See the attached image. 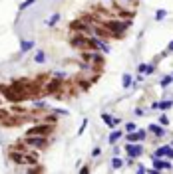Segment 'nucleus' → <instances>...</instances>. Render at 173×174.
<instances>
[{
	"mask_svg": "<svg viewBox=\"0 0 173 174\" xmlns=\"http://www.w3.org/2000/svg\"><path fill=\"white\" fill-rule=\"evenodd\" d=\"M34 48H36V42L34 40H20V53L32 52Z\"/></svg>",
	"mask_w": 173,
	"mask_h": 174,
	"instance_id": "1a4fd4ad",
	"label": "nucleus"
},
{
	"mask_svg": "<svg viewBox=\"0 0 173 174\" xmlns=\"http://www.w3.org/2000/svg\"><path fill=\"white\" fill-rule=\"evenodd\" d=\"M145 137H147V130L145 129H136L131 130V133H126V140L127 143H141V140H145Z\"/></svg>",
	"mask_w": 173,
	"mask_h": 174,
	"instance_id": "39448f33",
	"label": "nucleus"
},
{
	"mask_svg": "<svg viewBox=\"0 0 173 174\" xmlns=\"http://www.w3.org/2000/svg\"><path fill=\"white\" fill-rule=\"evenodd\" d=\"M100 154H101V149H100V146H96V149L91 150V156L96 158V156H100Z\"/></svg>",
	"mask_w": 173,
	"mask_h": 174,
	"instance_id": "5701e85b",
	"label": "nucleus"
},
{
	"mask_svg": "<svg viewBox=\"0 0 173 174\" xmlns=\"http://www.w3.org/2000/svg\"><path fill=\"white\" fill-rule=\"evenodd\" d=\"M167 52H173V40L169 42V46H167Z\"/></svg>",
	"mask_w": 173,
	"mask_h": 174,
	"instance_id": "cd10ccee",
	"label": "nucleus"
},
{
	"mask_svg": "<svg viewBox=\"0 0 173 174\" xmlns=\"http://www.w3.org/2000/svg\"><path fill=\"white\" fill-rule=\"evenodd\" d=\"M121 166H123V160L120 158V156H113V158H111V168L117 170V168H121Z\"/></svg>",
	"mask_w": 173,
	"mask_h": 174,
	"instance_id": "2eb2a0df",
	"label": "nucleus"
},
{
	"mask_svg": "<svg viewBox=\"0 0 173 174\" xmlns=\"http://www.w3.org/2000/svg\"><path fill=\"white\" fill-rule=\"evenodd\" d=\"M147 133H153L155 137H163V135H165V129H163V125H157V123H151L149 127H147Z\"/></svg>",
	"mask_w": 173,
	"mask_h": 174,
	"instance_id": "9d476101",
	"label": "nucleus"
},
{
	"mask_svg": "<svg viewBox=\"0 0 173 174\" xmlns=\"http://www.w3.org/2000/svg\"><path fill=\"white\" fill-rule=\"evenodd\" d=\"M86 127H88V121H84V123H82V127H80V130H78V137H80V135H82L84 130H86Z\"/></svg>",
	"mask_w": 173,
	"mask_h": 174,
	"instance_id": "b1692460",
	"label": "nucleus"
},
{
	"mask_svg": "<svg viewBox=\"0 0 173 174\" xmlns=\"http://www.w3.org/2000/svg\"><path fill=\"white\" fill-rule=\"evenodd\" d=\"M167 16V10H157V12H155V20H163Z\"/></svg>",
	"mask_w": 173,
	"mask_h": 174,
	"instance_id": "aec40b11",
	"label": "nucleus"
},
{
	"mask_svg": "<svg viewBox=\"0 0 173 174\" xmlns=\"http://www.w3.org/2000/svg\"><path fill=\"white\" fill-rule=\"evenodd\" d=\"M171 81H173V75H165V77L161 79V87H167V85L171 83Z\"/></svg>",
	"mask_w": 173,
	"mask_h": 174,
	"instance_id": "6ab92c4d",
	"label": "nucleus"
},
{
	"mask_svg": "<svg viewBox=\"0 0 173 174\" xmlns=\"http://www.w3.org/2000/svg\"><path fill=\"white\" fill-rule=\"evenodd\" d=\"M101 119H104V123L107 125V127H111V129H116L117 125L121 123V119H116V117H111V115H107V113H101Z\"/></svg>",
	"mask_w": 173,
	"mask_h": 174,
	"instance_id": "6e6552de",
	"label": "nucleus"
},
{
	"mask_svg": "<svg viewBox=\"0 0 173 174\" xmlns=\"http://www.w3.org/2000/svg\"><path fill=\"white\" fill-rule=\"evenodd\" d=\"M145 172H147V168H145L143 164H139L137 166V174H145Z\"/></svg>",
	"mask_w": 173,
	"mask_h": 174,
	"instance_id": "393cba45",
	"label": "nucleus"
},
{
	"mask_svg": "<svg viewBox=\"0 0 173 174\" xmlns=\"http://www.w3.org/2000/svg\"><path fill=\"white\" fill-rule=\"evenodd\" d=\"M165 156H167V158H173V146H169V149H167Z\"/></svg>",
	"mask_w": 173,
	"mask_h": 174,
	"instance_id": "a878e982",
	"label": "nucleus"
},
{
	"mask_svg": "<svg viewBox=\"0 0 173 174\" xmlns=\"http://www.w3.org/2000/svg\"><path fill=\"white\" fill-rule=\"evenodd\" d=\"M126 152H127L129 158H137V156L143 154V146L139 143H127L126 144Z\"/></svg>",
	"mask_w": 173,
	"mask_h": 174,
	"instance_id": "423d86ee",
	"label": "nucleus"
},
{
	"mask_svg": "<svg viewBox=\"0 0 173 174\" xmlns=\"http://www.w3.org/2000/svg\"><path fill=\"white\" fill-rule=\"evenodd\" d=\"M101 28H106L110 32V36H117L120 38L126 30H129V26H131V20H117V18H107L104 22H100Z\"/></svg>",
	"mask_w": 173,
	"mask_h": 174,
	"instance_id": "f03ea898",
	"label": "nucleus"
},
{
	"mask_svg": "<svg viewBox=\"0 0 173 174\" xmlns=\"http://www.w3.org/2000/svg\"><path fill=\"white\" fill-rule=\"evenodd\" d=\"M22 144L30 146V149H34V150H40V149H46L48 146V137H26L24 135Z\"/></svg>",
	"mask_w": 173,
	"mask_h": 174,
	"instance_id": "20e7f679",
	"label": "nucleus"
},
{
	"mask_svg": "<svg viewBox=\"0 0 173 174\" xmlns=\"http://www.w3.org/2000/svg\"><path fill=\"white\" fill-rule=\"evenodd\" d=\"M121 137H123L121 130H111V135H110V139H107V143H110V144H116Z\"/></svg>",
	"mask_w": 173,
	"mask_h": 174,
	"instance_id": "f8f14e48",
	"label": "nucleus"
},
{
	"mask_svg": "<svg viewBox=\"0 0 173 174\" xmlns=\"http://www.w3.org/2000/svg\"><path fill=\"white\" fill-rule=\"evenodd\" d=\"M32 4H36V0H24V2L20 4V10H26V8H30Z\"/></svg>",
	"mask_w": 173,
	"mask_h": 174,
	"instance_id": "a211bd4d",
	"label": "nucleus"
},
{
	"mask_svg": "<svg viewBox=\"0 0 173 174\" xmlns=\"http://www.w3.org/2000/svg\"><path fill=\"white\" fill-rule=\"evenodd\" d=\"M131 130H136V125H133V123H127V125H126V133H131Z\"/></svg>",
	"mask_w": 173,
	"mask_h": 174,
	"instance_id": "4be33fe9",
	"label": "nucleus"
},
{
	"mask_svg": "<svg viewBox=\"0 0 173 174\" xmlns=\"http://www.w3.org/2000/svg\"><path fill=\"white\" fill-rule=\"evenodd\" d=\"M10 160L14 164H22V166H32L38 162V154L34 152V149H16L10 150Z\"/></svg>",
	"mask_w": 173,
	"mask_h": 174,
	"instance_id": "f257e3e1",
	"label": "nucleus"
},
{
	"mask_svg": "<svg viewBox=\"0 0 173 174\" xmlns=\"http://www.w3.org/2000/svg\"><path fill=\"white\" fill-rule=\"evenodd\" d=\"M34 62H36V63H44V62H46V53L42 52V50L36 52V53H34Z\"/></svg>",
	"mask_w": 173,
	"mask_h": 174,
	"instance_id": "dca6fc26",
	"label": "nucleus"
},
{
	"mask_svg": "<svg viewBox=\"0 0 173 174\" xmlns=\"http://www.w3.org/2000/svg\"><path fill=\"white\" fill-rule=\"evenodd\" d=\"M58 22H60V14H54L52 18H50V20L46 22V26H48V28H52V26H56Z\"/></svg>",
	"mask_w": 173,
	"mask_h": 174,
	"instance_id": "f3484780",
	"label": "nucleus"
},
{
	"mask_svg": "<svg viewBox=\"0 0 173 174\" xmlns=\"http://www.w3.org/2000/svg\"><path fill=\"white\" fill-rule=\"evenodd\" d=\"M173 107V99H165V101H157L151 105V109H157V111H167Z\"/></svg>",
	"mask_w": 173,
	"mask_h": 174,
	"instance_id": "0eeeda50",
	"label": "nucleus"
},
{
	"mask_svg": "<svg viewBox=\"0 0 173 174\" xmlns=\"http://www.w3.org/2000/svg\"><path fill=\"white\" fill-rule=\"evenodd\" d=\"M143 113H145V111H143V109H141V107H137V109H136V115H137V117H141V115H143Z\"/></svg>",
	"mask_w": 173,
	"mask_h": 174,
	"instance_id": "bb28decb",
	"label": "nucleus"
},
{
	"mask_svg": "<svg viewBox=\"0 0 173 174\" xmlns=\"http://www.w3.org/2000/svg\"><path fill=\"white\" fill-rule=\"evenodd\" d=\"M133 83V79H131V75L129 73H123V77H121V85H123V89H129Z\"/></svg>",
	"mask_w": 173,
	"mask_h": 174,
	"instance_id": "ddd939ff",
	"label": "nucleus"
},
{
	"mask_svg": "<svg viewBox=\"0 0 173 174\" xmlns=\"http://www.w3.org/2000/svg\"><path fill=\"white\" fill-rule=\"evenodd\" d=\"M159 125H163V127H167V125H169V119H167V115H159Z\"/></svg>",
	"mask_w": 173,
	"mask_h": 174,
	"instance_id": "412c9836",
	"label": "nucleus"
},
{
	"mask_svg": "<svg viewBox=\"0 0 173 174\" xmlns=\"http://www.w3.org/2000/svg\"><path fill=\"white\" fill-rule=\"evenodd\" d=\"M137 71H139V73H145V75H151V73L155 71V65H153V63H139Z\"/></svg>",
	"mask_w": 173,
	"mask_h": 174,
	"instance_id": "9b49d317",
	"label": "nucleus"
},
{
	"mask_svg": "<svg viewBox=\"0 0 173 174\" xmlns=\"http://www.w3.org/2000/svg\"><path fill=\"white\" fill-rule=\"evenodd\" d=\"M167 149H169V144H165V146H159V149L153 152V156H155V158H163V156H165V152H167Z\"/></svg>",
	"mask_w": 173,
	"mask_h": 174,
	"instance_id": "4468645a",
	"label": "nucleus"
},
{
	"mask_svg": "<svg viewBox=\"0 0 173 174\" xmlns=\"http://www.w3.org/2000/svg\"><path fill=\"white\" fill-rule=\"evenodd\" d=\"M52 133V123H38L26 130V137H48Z\"/></svg>",
	"mask_w": 173,
	"mask_h": 174,
	"instance_id": "7ed1b4c3",
	"label": "nucleus"
}]
</instances>
